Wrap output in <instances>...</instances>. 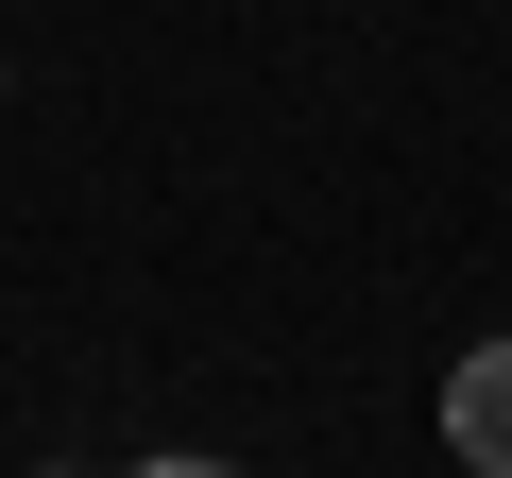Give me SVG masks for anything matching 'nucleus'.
<instances>
[{
  "mask_svg": "<svg viewBox=\"0 0 512 478\" xmlns=\"http://www.w3.org/2000/svg\"><path fill=\"white\" fill-rule=\"evenodd\" d=\"M444 444H461V478H512V342H478L444 376Z\"/></svg>",
  "mask_w": 512,
  "mask_h": 478,
  "instance_id": "nucleus-1",
  "label": "nucleus"
},
{
  "mask_svg": "<svg viewBox=\"0 0 512 478\" xmlns=\"http://www.w3.org/2000/svg\"><path fill=\"white\" fill-rule=\"evenodd\" d=\"M137 478H239V461H137Z\"/></svg>",
  "mask_w": 512,
  "mask_h": 478,
  "instance_id": "nucleus-2",
  "label": "nucleus"
}]
</instances>
